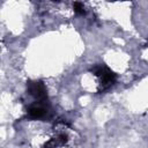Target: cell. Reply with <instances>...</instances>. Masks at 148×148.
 <instances>
[{"instance_id":"obj_1","label":"cell","mask_w":148,"mask_h":148,"mask_svg":"<svg viewBox=\"0 0 148 148\" xmlns=\"http://www.w3.org/2000/svg\"><path fill=\"white\" fill-rule=\"evenodd\" d=\"M91 73L97 79L98 91H104L109 89L116 82V74L105 65H96L91 68Z\"/></svg>"},{"instance_id":"obj_2","label":"cell","mask_w":148,"mask_h":148,"mask_svg":"<svg viewBox=\"0 0 148 148\" xmlns=\"http://www.w3.org/2000/svg\"><path fill=\"white\" fill-rule=\"evenodd\" d=\"M27 90H28V94L35 101L47 102L46 88H45L43 82H40V81H30L27 86Z\"/></svg>"},{"instance_id":"obj_3","label":"cell","mask_w":148,"mask_h":148,"mask_svg":"<svg viewBox=\"0 0 148 148\" xmlns=\"http://www.w3.org/2000/svg\"><path fill=\"white\" fill-rule=\"evenodd\" d=\"M47 102L34 101L27 108V114L31 119H40L47 113Z\"/></svg>"},{"instance_id":"obj_4","label":"cell","mask_w":148,"mask_h":148,"mask_svg":"<svg viewBox=\"0 0 148 148\" xmlns=\"http://www.w3.org/2000/svg\"><path fill=\"white\" fill-rule=\"evenodd\" d=\"M73 9H74V13L77 15H84L86 14V8H84V5L82 2H77V1L74 2Z\"/></svg>"}]
</instances>
